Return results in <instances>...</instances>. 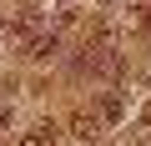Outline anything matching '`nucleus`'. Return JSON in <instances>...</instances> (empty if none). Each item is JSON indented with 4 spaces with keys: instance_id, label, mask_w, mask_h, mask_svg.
<instances>
[{
    "instance_id": "nucleus-1",
    "label": "nucleus",
    "mask_w": 151,
    "mask_h": 146,
    "mask_svg": "<svg viewBox=\"0 0 151 146\" xmlns=\"http://www.w3.org/2000/svg\"><path fill=\"white\" fill-rule=\"evenodd\" d=\"M20 146H60V126L40 121V126H30V131L20 136Z\"/></svg>"
},
{
    "instance_id": "nucleus-2",
    "label": "nucleus",
    "mask_w": 151,
    "mask_h": 146,
    "mask_svg": "<svg viewBox=\"0 0 151 146\" xmlns=\"http://www.w3.org/2000/svg\"><path fill=\"white\" fill-rule=\"evenodd\" d=\"M10 126V106H0V131H5Z\"/></svg>"
},
{
    "instance_id": "nucleus-3",
    "label": "nucleus",
    "mask_w": 151,
    "mask_h": 146,
    "mask_svg": "<svg viewBox=\"0 0 151 146\" xmlns=\"http://www.w3.org/2000/svg\"><path fill=\"white\" fill-rule=\"evenodd\" d=\"M141 25H146V30H151V10H146V15H141Z\"/></svg>"
}]
</instances>
